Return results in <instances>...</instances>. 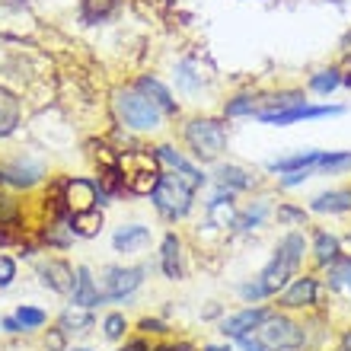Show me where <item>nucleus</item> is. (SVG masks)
<instances>
[{
    "mask_svg": "<svg viewBox=\"0 0 351 351\" xmlns=\"http://www.w3.org/2000/svg\"><path fill=\"white\" fill-rule=\"evenodd\" d=\"M306 252H310V243H306L304 230H287L285 237L275 243V252H271L268 265L256 275V285H259L265 300L268 297H278L300 275V265H304Z\"/></svg>",
    "mask_w": 351,
    "mask_h": 351,
    "instance_id": "1",
    "label": "nucleus"
},
{
    "mask_svg": "<svg viewBox=\"0 0 351 351\" xmlns=\"http://www.w3.org/2000/svg\"><path fill=\"white\" fill-rule=\"evenodd\" d=\"M112 115L125 131H134V134H154V131L163 128V109H160L154 99H147L144 93L134 84L119 86L112 93Z\"/></svg>",
    "mask_w": 351,
    "mask_h": 351,
    "instance_id": "2",
    "label": "nucleus"
},
{
    "mask_svg": "<svg viewBox=\"0 0 351 351\" xmlns=\"http://www.w3.org/2000/svg\"><path fill=\"white\" fill-rule=\"evenodd\" d=\"M182 144L189 147V157L202 167V163H221L227 154L230 134H227V121L214 119V115H192L182 125Z\"/></svg>",
    "mask_w": 351,
    "mask_h": 351,
    "instance_id": "3",
    "label": "nucleus"
},
{
    "mask_svg": "<svg viewBox=\"0 0 351 351\" xmlns=\"http://www.w3.org/2000/svg\"><path fill=\"white\" fill-rule=\"evenodd\" d=\"M195 192H198V189H192L182 176L167 173V169H163V179H160L157 189L150 192V202H154V211H157L163 221L179 223V221H185V217L192 214Z\"/></svg>",
    "mask_w": 351,
    "mask_h": 351,
    "instance_id": "4",
    "label": "nucleus"
},
{
    "mask_svg": "<svg viewBox=\"0 0 351 351\" xmlns=\"http://www.w3.org/2000/svg\"><path fill=\"white\" fill-rule=\"evenodd\" d=\"M121 179H125V192L131 195H150L163 179V167L154 150H125L119 160Z\"/></svg>",
    "mask_w": 351,
    "mask_h": 351,
    "instance_id": "5",
    "label": "nucleus"
},
{
    "mask_svg": "<svg viewBox=\"0 0 351 351\" xmlns=\"http://www.w3.org/2000/svg\"><path fill=\"white\" fill-rule=\"evenodd\" d=\"M256 335L262 339V345L268 351H300L306 342L304 326L291 319L287 313H278V310H271V316L256 329Z\"/></svg>",
    "mask_w": 351,
    "mask_h": 351,
    "instance_id": "6",
    "label": "nucleus"
},
{
    "mask_svg": "<svg viewBox=\"0 0 351 351\" xmlns=\"http://www.w3.org/2000/svg\"><path fill=\"white\" fill-rule=\"evenodd\" d=\"M147 278V265H106L99 271V291L102 300L125 304L138 294V287Z\"/></svg>",
    "mask_w": 351,
    "mask_h": 351,
    "instance_id": "7",
    "label": "nucleus"
},
{
    "mask_svg": "<svg viewBox=\"0 0 351 351\" xmlns=\"http://www.w3.org/2000/svg\"><path fill=\"white\" fill-rule=\"evenodd\" d=\"M58 195H61V204H64V211L71 214V217L90 211V208L106 204V195L99 192L96 179H84V176H71V179H64Z\"/></svg>",
    "mask_w": 351,
    "mask_h": 351,
    "instance_id": "8",
    "label": "nucleus"
},
{
    "mask_svg": "<svg viewBox=\"0 0 351 351\" xmlns=\"http://www.w3.org/2000/svg\"><path fill=\"white\" fill-rule=\"evenodd\" d=\"M48 176L45 163L36 157H13V160H3L0 163V185H10V189H36L42 179Z\"/></svg>",
    "mask_w": 351,
    "mask_h": 351,
    "instance_id": "9",
    "label": "nucleus"
},
{
    "mask_svg": "<svg viewBox=\"0 0 351 351\" xmlns=\"http://www.w3.org/2000/svg\"><path fill=\"white\" fill-rule=\"evenodd\" d=\"M319 300V278L316 275H297L291 285L278 294L281 310H310Z\"/></svg>",
    "mask_w": 351,
    "mask_h": 351,
    "instance_id": "10",
    "label": "nucleus"
},
{
    "mask_svg": "<svg viewBox=\"0 0 351 351\" xmlns=\"http://www.w3.org/2000/svg\"><path fill=\"white\" fill-rule=\"evenodd\" d=\"M154 154H157L160 167H169L176 176H182L192 189H202V185L208 182V176L202 173V167H198L192 157H185L182 150H176L173 144H157V147H154Z\"/></svg>",
    "mask_w": 351,
    "mask_h": 351,
    "instance_id": "11",
    "label": "nucleus"
},
{
    "mask_svg": "<svg viewBox=\"0 0 351 351\" xmlns=\"http://www.w3.org/2000/svg\"><path fill=\"white\" fill-rule=\"evenodd\" d=\"M268 316H271V306H243V310L230 313L221 323V335H223V339L240 342L243 335H252V332H256V329L265 323Z\"/></svg>",
    "mask_w": 351,
    "mask_h": 351,
    "instance_id": "12",
    "label": "nucleus"
},
{
    "mask_svg": "<svg viewBox=\"0 0 351 351\" xmlns=\"http://www.w3.org/2000/svg\"><path fill=\"white\" fill-rule=\"evenodd\" d=\"M154 240V230H150L147 223H121L119 230L112 233V250L119 252V256H141V252L150 246Z\"/></svg>",
    "mask_w": 351,
    "mask_h": 351,
    "instance_id": "13",
    "label": "nucleus"
},
{
    "mask_svg": "<svg viewBox=\"0 0 351 351\" xmlns=\"http://www.w3.org/2000/svg\"><path fill=\"white\" fill-rule=\"evenodd\" d=\"M160 271H163V278H169V281H182L185 278V243L182 237L176 230H169L163 240H160Z\"/></svg>",
    "mask_w": 351,
    "mask_h": 351,
    "instance_id": "14",
    "label": "nucleus"
},
{
    "mask_svg": "<svg viewBox=\"0 0 351 351\" xmlns=\"http://www.w3.org/2000/svg\"><path fill=\"white\" fill-rule=\"evenodd\" d=\"M329 115H342V106H294V109L275 112V115H262V125H275V128H287L297 121H313V119H329Z\"/></svg>",
    "mask_w": 351,
    "mask_h": 351,
    "instance_id": "15",
    "label": "nucleus"
},
{
    "mask_svg": "<svg viewBox=\"0 0 351 351\" xmlns=\"http://www.w3.org/2000/svg\"><path fill=\"white\" fill-rule=\"evenodd\" d=\"M106 304L99 291V281L93 278L90 265H77L74 268V287H71V306H84V310H93V306Z\"/></svg>",
    "mask_w": 351,
    "mask_h": 351,
    "instance_id": "16",
    "label": "nucleus"
},
{
    "mask_svg": "<svg viewBox=\"0 0 351 351\" xmlns=\"http://www.w3.org/2000/svg\"><path fill=\"white\" fill-rule=\"evenodd\" d=\"M38 278H42V285H45L48 291L71 297V287H74V265H71L67 259L51 256V259L38 262Z\"/></svg>",
    "mask_w": 351,
    "mask_h": 351,
    "instance_id": "17",
    "label": "nucleus"
},
{
    "mask_svg": "<svg viewBox=\"0 0 351 351\" xmlns=\"http://www.w3.org/2000/svg\"><path fill=\"white\" fill-rule=\"evenodd\" d=\"M134 86H138V90L144 93L147 99H154V102H157L160 109H163V115H173V119H176V115L182 112V106L176 102L173 90H169V86L163 84L160 77H154V74H141L138 80H134Z\"/></svg>",
    "mask_w": 351,
    "mask_h": 351,
    "instance_id": "18",
    "label": "nucleus"
},
{
    "mask_svg": "<svg viewBox=\"0 0 351 351\" xmlns=\"http://www.w3.org/2000/svg\"><path fill=\"white\" fill-rule=\"evenodd\" d=\"M214 182L217 189H227V192H250L252 185H256V173L246 167H237V163H217L214 169Z\"/></svg>",
    "mask_w": 351,
    "mask_h": 351,
    "instance_id": "19",
    "label": "nucleus"
},
{
    "mask_svg": "<svg viewBox=\"0 0 351 351\" xmlns=\"http://www.w3.org/2000/svg\"><path fill=\"white\" fill-rule=\"evenodd\" d=\"M173 80H176V86H179V93L195 96V93H202L204 86L211 84V74H202V64H198L195 58H185V61L176 64Z\"/></svg>",
    "mask_w": 351,
    "mask_h": 351,
    "instance_id": "20",
    "label": "nucleus"
},
{
    "mask_svg": "<svg viewBox=\"0 0 351 351\" xmlns=\"http://www.w3.org/2000/svg\"><path fill=\"white\" fill-rule=\"evenodd\" d=\"M23 125V99L13 90L0 86V138H10Z\"/></svg>",
    "mask_w": 351,
    "mask_h": 351,
    "instance_id": "21",
    "label": "nucleus"
},
{
    "mask_svg": "<svg viewBox=\"0 0 351 351\" xmlns=\"http://www.w3.org/2000/svg\"><path fill=\"white\" fill-rule=\"evenodd\" d=\"M268 214H275L271 211V204H268L265 198H256L252 204H246V208H240V211H233L230 227H237V230H243V233L259 230L262 223L268 221Z\"/></svg>",
    "mask_w": 351,
    "mask_h": 351,
    "instance_id": "22",
    "label": "nucleus"
},
{
    "mask_svg": "<svg viewBox=\"0 0 351 351\" xmlns=\"http://www.w3.org/2000/svg\"><path fill=\"white\" fill-rule=\"evenodd\" d=\"M262 109V90L237 93L223 102V119H256Z\"/></svg>",
    "mask_w": 351,
    "mask_h": 351,
    "instance_id": "23",
    "label": "nucleus"
},
{
    "mask_svg": "<svg viewBox=\"0 0 351 351\" xmlns=\"http://www.w3.org/2000/svg\"><path fill=\"white\" fill-rule=\"evenodd\" d=\"M310 211L313 214H345L351 211V189H329V192H319L310 202Z\"/></svg>",
    "mask_w": 351,
    "mask_h": 351,
    "instance_id": "24",
    "label": "nucleus"
},
{
    "mask_svg": "<svg viewBox=\"0 0 351 351\" xmlns=\"http://www.w3.org/2000/svg\"><path fill=\"white\" fill-rule=\"evenodd\" d=\"M310 252H313V262H316V265L326 268V265H332V262L342 256V240H339L335 233H329V230H316Z\"/></svg>",
    "mask_w": 351,
    "mask_h": 351,
    "instance_id": "25",
    "label": "nucleus"
},
{
    "mask_svg": "<svg viewBox=\"0 0 351 351\" xmlns=\"http://www.w3.org/2000/svg\"><path fill=\"white\" fill-rule=\"evenodd\" d=\"M319 157H323V150H297V154H291V157H278L268 163V169L271 173H300V169H316V163H319Z\"/></svg>",
    "mask_w": 351,
    "mask_h": 351,
    "instance_id": "26",
    "label": "nucleus"
},
{
    "mask_svg": "<svg viewBox=\"0 0 351 351\" xmlns=\"http://www.w3.org/2000/svg\"><path fill=\"white\" fill-rule=\"evenodd\" d=\"M93 310H84V306H67L64 313H61V319H58V329L64 335H84L93 329Z\"/></svg>",
    "mask_w": 351,
    "mask_h": 351,
    "instance_id": "27",
    "label": "nucleus"
},
{
    "mask_svg": "<svg viewBox=\"0 0 351 351\" xmlns=\"http://www.w3.org/2000/svg\"><path fill=\"white\" fill-rule=\"evenodd\" d=\"M102 223H106L102 211L99 208H90V211L74 214V217H71V230H74L77 240H93V237H99L102 233Z\"/></svg>",
    "mask_w": 351,
    "mask_h": 351,
    "instance_id": "28",
    "label": "nucleus"
},
{
    "mask_svg": "<svg viewBox=\"0 0 351 351\" xmlns=\"http://www.w3.org/2000/svg\"><path fill=\"white\" fill-rule=\"evenodd\" d=\"M121 0H80V19L96 26V23H106L119 13Z\"/></svg>",
    "mask_w": 351,
    "mask_h": 351,
    "instance_id": "29",
    "label": "nucleus"
},
{
    "mask_svg": "<svg viewBox=\"0 0 351 351\" xmlns=\"http://www.w3.org/2000/svg\"><path fill=\"white\" fill-rule=\"evenodd\" d=\"M345 169H351V150H335V154H323L319 157V163H316L313 176H339L345 173Z\"/></svg>",
    "mask_w": 351,
    "mask_h": 351,
    "instance_id": "30",
    "label": "nucleus"
},
{
    "mask_svg": "<svg viewBox=\"0 0 351 351\" xmlns=\"http://www.w3.org/2000/svg\"><path fill=\"white\" fill-rule=\"evenodd\" d=\"M19 319V326H23V332H32V329H42V326L48 323V313L42 310V306H32V304H19L16 313H13Z\"/></svg>",
    "mask_w": 351,
    "mask_h": 351,
    "instance_id": "31",
    "label": "nucleus"
},
{
    "mask_svg": "<svg viewBox=\"0 0 351 351\" xmlns=\"http://www.w3.org/2000/svg\"><path fill=\"white\" fill-rule=\"evenodd\" d=\"M342 86V74L335 71V67H326V71H316L313 77H310V90L319 93V96H329L332 90H339Z\"/></svg>",
    "mask_w": 351,
    "mask_h": 351,
    "instance_id": "32",
    "label": "nucleus"
},
{
    "mask_svg": "<svg viewBox=\"0 0 351 351\" xmlns=\"http://www.w3.org/2000/svg\"><path fill=\"white\" fill-rule=\"evenodd\" d=\"M275 221L281 223V227H304V223H306V211H304V208H294V204L281 202L275 208Z\"/></svg>",
    "mask_w": 351,
    "mask_h": 351,
    "instance_id": "33",
    "label": "nucleus"
},
{
    "mask_svg": "<svg viewBox=\"0 0 351 351\" xmlns=\"http://www.w3.org/2000/svg\"><path fill=\"white\" fill-rule=\"evenodd\" d=\"M125 332H128V319H125V313H109L106 319H102V335H106L109 342H119Z\"/></svg>",
    "mask_w": 351,
    "mask_h": 351,
    "instance_id": "34",
    "label": "nucleus"
},
{
    "mask_svg": "<svg viewBox=\"0 0 351 351\" xmlns=\"http://www.w3.org/2000/svg\"><path fill=\"white\" fill-rule=\"evenodd\" d=\"M16 281V259L13 256H0V287H10Z\"/></svg>",
    "mask_w": 351,
    "mask_h": 351,
    "instance_id": "35",
    "label": "nucleus"
},
{
    "mask_svg": "<svg viewBox=\"0 0 351 351\" xmlns=\"http://www.w3.org/2000/svg\"><path fill=\"white\" fill-rule=\"evenodd\" d=\"M240 348H243V351H268L256 332H252V335H243V339H240Z\"/></svg>",
    "mask_w": 351,
    "mask_h": 351,
    "instance_id": "36",
    "label": "nucleus"
},
{
    "mask_svg": "<svg viewBox=\"0 0 351 351\" xmlns=\"http://www.w3.org/2000/svg\"><path fill=\"white\" fill-rule=\"evenodd\" d=\"M64 342H67V335L61 332V329H55V332L45 339V345H48V351H64Z\"/></svg>",
    "mask_w": 351,
    "mask_h": 351,
    "instance_id": "37",
    "label": "nucleus"
},
{
    "mask_svg": "<svg viewBox=\"0 0 351 351\" xmlns=\"http://www.w3.org/2000/svg\"><path fill=\"white\" fill-rule=\"evenodd\" d=\"M119 351H154V348L147 345V339H131V342H125Z\"/></svg>",
    "mask_w": 351,
    "mask_h": 351,
    "instance_id": "38",
    "label": "nucleus"
},
{
    "mask_svg": "<svg viewBox=\"0 0 351 351\" xmlns=\"http://www.w3.org/2000/svg\"><path fill=\"white\" fill-rule=\"evenodd\" d=\"M141 329L144 332H167V326L160 323V319H141Z\"/></svg>",
    "mask_w": 351,
    "mask_h": 351,
    "instance_id": "39",
    "label": "nucleus"
},
{
    "mask_svg": "<svg viewBox=\"0 0 351 351\" xmlns=\"http://www.w3.org/2000/svg\"><path fill=\"white\" fill-rule=\"evenodd\" d=\"M0 326H3V329H7V332H23V326H19V319L16 316H7V319H0Z\"/></svg>",
    "mask_w": 351,
    "mask_h": 351,
    "instance_id": "40",
    "label": "nucleus"
},
{
    "mask_svg": "<svg viewBox=\"0 0 351 351\" xmlns=\"http://www.w3.org/2000/svg\"><path fill=\"white\" fill-rule=\"evenodd\" d=\"M154 351H192L189 345H160V348H154Z\"/></svg>",
    "mask_w": 351,
    "mask_h": 351,
    "instance_id": "41",
    "label": "nucleus"
},
{
    "mask_svg": "<svg viewBox=\"0 0 351 351\" xmlns=\"http://www.w3.org/2000/svg\"><path fill=\"white\" fill-rule=\"evenodd\" d=\"M202 351H233V348H230V345H227V342H223V345H204Z\"/></svg>",
    "mask_w": 351,
    "mask_h": 351,
    "instance_id": "42",
    "label": "nucleus"
},
{
    "mask_svg": "<svg viewBox=\"0 0 351 351\" xmlns=\"http://www.w3.org/2000/svg\"><path fill=\"white\" fill-rule=\"evenodd\" d=\"M345 348H351V329L345 332Z\"/></svg>",
    "mask_w": 351,
    "mask_h": 351,
    "instance_id": "43",
    "label": "nucleus"
},
{
    "mask_svg": "<svg viewBox=\"0 0 351 351\" xmlns=\"http://www.w3.org/2000/svg\"><path fill=\"white\" fill-rule=\"evenodd\" d=\"M348 291H351V265H348Z\"/></svg>",
    "mask_w": 351,
    "mask_h": 351,
    "instance_id": "44",
    "label": "nucleus"
},
{
    "mask_svg": "<svg viewBox=\"0 0 351 351\" xmlns=\"http://www.w3.org/2000/svg\"><path fill=\"white\" fill-rule=\"evenodd\" d=\"M71 351H93V348H71Z\"/></svg>",
    "mask_w": 351,
    "mask_h": 351,
    "instance_id": "45",
    "label": "nucleus"
},
{
    "mask_svg": "<svg viewBox=\"0 0 351 351\" xmlns=\"http://www.w3.org/2000/svg\"><path fill=\"white\" fill-rule=\"evenodd\" d=\"M342 351H351V348H342Z\"/></svg>",
    "mask_w": 351,
    "mask_h": 351,
    "instance_id": "46",
    "label": "nucleus"
},
{
    "mask_svg": "<svg viewBox=\"0 0 351 351\" xmlns=\"http://www.w3.org/2000/svg\"><path fill=\"white\" fill-rule=\"evenodd\" d=\"M348 240H351V237H348Z\"/></svg>",
    "mask_w": 351,
    "mask_h": 351,
    "instance_id": "47",
    "label": "nucleus"
}]
</instances>
